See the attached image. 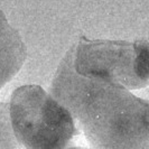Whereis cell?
I'll list each match as a JSON object with an SVG mask.
<instances>
[{"label":"cell","instance_id":"cell-5","mask_svg":"<svg viewBox=\"0 0 149 149\" xmlns=\"http://www.w3.org/2000/svg\"><path fill=\"white\" fill-rule=\"evenodd\" d=\"M8 114V107L5 103H0V141H3L6 147H14L10 141L15 140L16 138L11 134L13 128L11 123H9Z\"/></svg>","mask_w":149,"mask_h":149},{"label":"cell","instance_id":"cell-4","mask_svg":"<svg viewBox=\"0 0 149 149\" xmlns=\"http://www.w3.org/2000/svg\"><path fill=\"white\" fill-rule=\"evenodd\" d=\"M26 56V46L19 33L0 10V89L20 71Z\"/></svg>","mask_w":149,"mask_h":149},{"label":"cell","instance_id":"cell-3","mask_svg":"<svg viewBox=\"0 0 149 149\" xmlns=\"http://www.w3.org/2000/svg\"><path fill=\"white\" fill-rule=\"evenodd\" d=\"M147 40H90L82 37L73 55V66L81 75L103 80L127 90L148 85Z\"/></svg>","mask_w":149,"mask_h":149},{"label":"cell","instance_id":"cell-1","mask_svg":"<svg viewBox=\"0 0 149 149\" xmlns=\"http://www.w3.org/2000/svg\"><path fill=\"white\" fill-rule=\"evenodd\" d=\"M74 47L58 66L52 85L54 97L77 120L85 137L97 148H147L149 105L127 89L79 74Z\"/></svg>","mask_w":149,"mask_h":149},{"label":"cell","instance_id":"cell-2","mask_svg":"<svg viewBox=\"0 0 149 149\" xmlns=\"http://www.w3.org/2000/svg\"><path fill=\"white\" fill-rule=\"evenodd\" d=\"M9 119L16 140L26 148H65L77 134L71 112L39 85H22L13 92Z\"/></svg>","mask_w":149,"mask_h":149}]
</instances>
